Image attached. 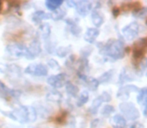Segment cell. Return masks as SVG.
<instances>
[{
  "label": "cell",
  "mask_w": 147,
  "mask_h": 128,
  "mask_svg": "<svg viewBox=\"0 0 147 128\" xmlns=\"http://www.w3.org/2000/svg\"><path fill=\"white\" fill-rule=\"evenodd\" d=\"M3 114L6 116L10 117L11 119L16 121H19L21 123H25L28 121H35L37 116V113L33 107H25V106H20L19 108L15 109L14 111L10 113H5L2 111Z\"/></svg>",
  "instance_id": "obj_1"
},
{
  "label": "cell",
  "mask_w": 147,
  "mask_h": 128,
  "mask_svg": "<svg viewBox=\"0 0 147 128\" xmlns=\"http://www.w3.org/2000/svg\"><path fill=\"white\" fill-rule=\"evenodd\" d=\"M100 52H102L105 56L112 60L120 59L124 55V44L120 40L111 39L102 47V49H100Z\"/></svg>",
  "instance_id": "obj_2"
},
{
  "label": "cell",
  "mask_w": 147,
  "mask_h": 128,
  "mask_svg": "<svg viewBox=\"0 0 147 128\" xmlns=\"http://www.w3.org/2000/svg\"><path fill=\"white\" fill-rule=\"evenodd\" d=\"M120 110L124 114L125 118L129 120H136L139 117V111L132 103L124 102L120 104Z\"/></svg>",
  "instance_id": "obj_3"
},
{
  "label": "cell",
  "mask_w": 147,
  "mask_h": 128,
  "mask_svg": "<svg viewBox=\"0 0 147 128\" xmlns=\"http://www.w3.org/2000/svg\"><path fill=\"white\" fill-rule=\"evenodd\" d=\"M7 51L11 55H14V56H18V57L24 56L28 59H32V57L30 56L29 52H28V49L22 44L9 45V46H7Z\"/></svg>",
  "instance_id": "obj_4"
},
{
  "label": "cell",
  "mask_w": 147,
  "mask_h": 128,
  "mask_svg": "<svg viewBox=\"0 0 147 128\" xmlns=\"http://www.w3.org/2000/svg\"><path fill=\"white\" fill-rule=\"evenodd\" d=\"M139 29L140 26L137 22H133V23H130L129 25L125 26V27L122 29V33H123V36L126 40H133L137 37V35L139 34Z\"/></svg>",
  "instance_id": "obj_5"
},
{
  "label": "cell",
  "mask_w": 147,
  "mask_h": 128,
  "mask_svg": "<svg viewBox=\"0 0 147 128\" xmlns=\"http://www.w3.org/2000/svg\"><path fill=\"white\" fill-rule=\"evenodd\" d=\"M25 73L35 76H45L48 73V69L44 64H30L25 69Z\"/></svg>",
  "instance_id": "obj_6"
},
{
  "label": "cell",
  "mask_w": 147,
  "mask_h": 128,
  "mask_svg": "<svg viewBox=\"0 0 147 128\" xmlns=\"http://www.w3.org/2000/svg\"><path fill=\"white\" fill-rule=\"evenodd\" d=\"M65 78L66 75L64 73H60L58 75H53L47 79L48 84H50L54 88H60L65 84Z\"/></svg>",
  "instance_id": "obj_7"
},
{
  "label": "cell",
  "mask_w": 147,
  "mask_h": 128,
  "mask_svg": "<svg viewBox=\"0 0 147 128\" xmlns=\"http://www.w3.org/2000/svg\"><path fill=\"white\" fill-rule=\"evenodd\" d=\"M76 10L82 16H85L89 13V11L92 8V4L88 1H80L76 3Z\"/></svg>",
  "instance_id": "obj_8"
},
{
  "label": "cell",
  "mask_w": 147,
  "mask_h": 128,
  "mask_svg": "<svg viewBox=\"0 0 147 128\" xmlns=\"http://www.w3.org/2000/svg\"><path fill=\"white\" fill-rule=\"evenodd\" d=\"M133 91H137V87L134 85H128L125 86V87H122L121 89L118 91L117 93V97L120 99H126L128 98V95H129L130 92Z\"/></svg>",
  "instance_id": "obj_9"
},
{
  "label": "cell",
  "mask_w": 147,
  "mask_h": 128,
  "mask_svg": "<svg viewBox=\"0 0 147 128\" xmlns=\"http://www.w3.org/2000/svg\"><path fill=\"white\" fill-rule=\"evenodd\" d=\"M98 35H99V30L97 29V28L91 27L86 30L85 35H84V39L89 43H93L95 40H96Z\"/></svg>",
  "instance_id": "obj_10"
},
{
  "label": "cell",
  "mask_w": 147,
  "mask_h": 128,
  "mask_svg": "<svg viewBox=\"0 0 147 128\" xmlns=\"http://www.w3.org/2000/svg\"><path fill=\"white\" fill-rule=\"evenodd\" d=\"M91 20H92L93 24H94L96 27H99L103 24V21H104V17H103L102 13L98 11V10L95 9L94 11L91 14Z\"/></svg>",
  "instance_id": "obj_11"
},
{
  "label": "cell",
  "mask_w": 147,
  "mask_h": 128,
  "mask_svg": "<svg viewBox=\"0 0 147 128\" xmlns=\"http://www.w3.org/2000/svg\"><path fill=\"white\" fill-rule=\"evenodd\" d=\"M112 125L115 128H125L126 127V120L122 115L117 114L112 117Z\"/></svg>",
  "instance_id": "obj_12"
},
{
  "label": "cell",
  "mask_w": 147,
  "mask_h": 128,
  "mask_svg": "<svg viewBox=\"0 0 147 128\" xmlns=\"http://www.w3.org/2000/svg\"><path fill=\"white\" fill-rule=\"evenodd\" d=\"M50 17H51L50 14L45 13L44 11H36L32 15V20L35 22V23L39 24V23H41L43 20L48 19V18H50Z\"/></svg>",
  "instance_id": "obj_13"
},
{
  "label": "cell",
  "mask_w": 147,
  "mask_h": 128,
  "mask_svg": "<svg viewBox=\"0 0 147 128\" xmlns=\"http://www.w3.org/2000/svg\"><path fill=\"white\" fill-rule=\"evenodd\" d=\"M27 49H28V52H29L30 56L32 57V58H34V57L36 56V55H38L41 51L40 43H39L38 41H33Z\"/></svg>",
  "instance_id": "obj_14"
},
{
  "label": "cell",
  "mask_w": 147,
  "mask_h": 128,
  "mask_svg": "<svg viewBox=\"0 0 147 128\" xmlns=\"http://www.w3.org/2000/svg\"><path fill=\"white\" fill-rule=\"evenodd\" d=\"M146 53V48L141 47L139 45L135 44L133 47V58L135 60H140V59L143 58V56Z\"/></svg>",
  "instance_id": "obj_15"
},
{
  "label": "cell",
  "mask_w": 147,
  "mask_h": 128,
  "mask_svg": "<svg viewBox=\"0 0 147 128\" xmlns=\"http://www.w3.org/2000/svg\"><path fill=\"white\" fill-rule=\"evenodd\" d=\"M123 10H133L134 12H137L141 9V3L140 2H128V3H122L121 5Z\"/></svg>",
  "instance_id": "obj_16"
},
{
  "label": "cell",
  "mask_w": 147,
  "mask_h": 128,
  "mask_svg": "<svg viewBox=\"0 0 147 128\" xmlns=\"http://www.w3.org/2000/svg\"><path fill=\"white\" fill-rule=\"evenodd\" d=\"M137 102L140 105H143V106H147V87L142 88L141 90H139L137 96Z\"/></svg>",
  "instance_id": "obj_17"
},
{
  "label": "cell",
  "mask_w": 147,
  "mask_h": 128,
  "mask_svg": "<svg viewBox=\"0 0 147 128\" xmlns=\"http://www.w3.org/2000/svg\"><path fill=\"white\" fill-rule=\"evenodd\" d=\"M132 79H133V76H132V74L130 73L128 70H123V71L121 72V74H120V76H119V83L123 84V83H125V82L131 81Z\"/></svg>",
  "instance_id": "obj_18"
},
{
  "label": "cell",
  "mask_w": 147,
  "mask_h": 128,
  "mask_svg": "<svg viewBox=\"0 0 147 128\" xmlns=\"http://www.w3.org/2000/svg\"><path fill=\"white\" fill-rule=\"evenodd\" d=\"M63 2L61 0H47L46 1V7L50 10H57L60 6L62 5Z\"/></svg>",
  "instance_id": "obj_19"
},
{
  "label": "cell",
  "mask_w": 147,
  "mask_h": 128,
  "mask_svg": "<svg viewBox=\"0 0 147 128\" xmlns=\"http://www.w3.org/2000/svg\"><path fill=\"white\" fill-rule=\"evenodd\" d=\"M101 103H102V100H101L100 96L97 97V98L95 99L94 101H93V102H92V105H91L90 109H89V111H90L91 114H95V113H96L97 111H98L99 107L101 106Z\"/></svg>",
  "instance_id": "obj_20"
},
{
  "label": "cell",
  "mask_w": 147,
  "mask_h": 128,
  "mask_svg": "<svg viewBox=\"0 0 147 128\" xmlns=\"http://www.w3.org/2000/svg\"><path fill=\"white\" fill-rule=\"evenodd\" d=\"M66 92L71 96H76L78 93V88L74 84L67 83L66 84Z\"/></svg>",
  "instance_id": "obj_21"
},
{
  "label": "cell",
  "mask_w": 147,
  "mask_h": 128,
  "mask_svg": "<svg viewBox=\"0 0 147 128\" xmlns=\"http://www.w3.org/2000/svg\"><path fill=\"white\" fill-rule=\"evenodd\" d=\"M39 31H40V34L43 38H47V37L50 35V26H49L48 24H42V25L40 26Z\"/></svg>",
  "instance_id": "obj_22"
},
{
  "label": "cell",
  "mask_w": 147,
  "mask_h": 128,
  "mask_svg": "<svg viewBox=\"0 0 147 128\" xmlns=\"http://www.w3.org/2000/svg\"><path fill=\"white\" fill-rule=\"evenodd\" d=\"M113 112H114V107L110 104L105 105V106L102 108V110H101V114H102V116H105V117L109 116V115L112 114Z\"/></svg>",
  "instance_id": "obj_23"
},
{
  "label": "cell",
  "mask_w": 147,
  "mask_h": 128,
  "mask_svg": "<svg viewBox=\"0 0 147 128\" xmlns=\"http://www.w3.org/2000/svg\"><path fill=\"white\" fill-rule=\"evenodd\" d=\"M112 74H113V72H112V70H110V71H107V72H105V73H103L102 75L99 77V79H98V81H99V83H105V82H108L109 80L111 79V77H112Z\"/></svg>",
  "instance_id": "obj_24"
},
{
  "label": "cell",
  "mask_w": 147,
  "mask_h": 128,
  "mask_svg": "<svg viewBox=\"0 0 147 128\" xmlns=\"http://www.w3.org/2000/svg\"><path fill=\"white\" fill-rule=\"evenodd\" d=\"M86 84L91 90H96L97 87L99 85V81L98 79H95V78H91V79H86Z\"/></svg>",
  "instance_id": "obj_25"
},
{
  "label": "cell",
  "mask_w": 147,
  "mask_h": 128,
  "mask_svg": "<svg viewBox=\"0 0 147 128\" xmlns=\"http://www.w3.org/2000/svg\"><path fill=\"white\" fill-rule=\"evenodd\" d=\"M88 93L87 92H82L79 96H78V99H77V105L78 106H82L83 104H85L86 102L88 101Z\"/></svg>",
  "instance_id": "obj_26"
},
{
  "label": "cell",
  "mask_w": 147,
  "mask_h": 128,
  "mask_svg": "<svg viewBox=\"0 0 147 128\" xmlns=\"http://www.w3.org/2000/svg\"><path fill=\"white\" fill-rule=\"evenodd\" d=\"M65 10H61V9H57V11H55L54 13L52 14V18L53 19H55V20H59V19H62V18L65 16Z\"/></svg>",
  "instance_id": "obj_27"
},
{
  "label": "cell",
  "mask_w": 147,
  "mask_h": 128,
  "mask_svg": "<svg viewBox=\"0 0 147 128\" xmlns=\"http://www.w3.org/2000/svg\"><path fill=\"white\" fill-rule=\"evenodd\" d=\"M70 52V47H59L56 50V53L60 57H64Z\"/></svg>",
  "instance_id": "obj_28"
},
{
  "label": "cell",
  "mask_w": 147,
  "mask_h": 128,
  "mask_svg": "<svg viewBox=\"0 0 147 128\" xmlns=\"http://www.w3.org/2000/svg\"><path fill=\"white\" fill-rule=\"evenodd\" d=\"M100 98H101V100H102V102L103 101H105V102H109V101L111 100V96L108 92H103V93L100 95Z\"/></svg>",
  "instance_id": "obj_29"
},
{
  "label": "cell",
  "mask_w": 147,
  "mask_h": 128,
  "mask_svg": "<svg viewBox=\"0 0 147 128\" xmlns=\"http://www.w3.org/2000/svg\"><path fill=\"white\" fill-rule=\"evenodd\" d=\"M48 64H49V66H50V67H52V68H57V67H58V63H57L55 60H53V59L49 60Z\"/></svg>",
  "instance_id": "obj_30"
},
{
  "label": "cell",
  "mask_w": 147,
  "mask_h": 128,
  "mask_svg": "<svg viewBox=\"0 0 147 128\" xmlns=\"http://www.w3.org/2000/svg\"><path fill=\"white\" fill-rule=\"evenodd\" d=\"M129 128H143V125L139 122H134L133 124L130 125Z\"/></svg>",
  "instance_id": "obj_31"
},
{
  "label": "cell",
  "mask_w": 147,
  "mask_h": 128,
  "mask_svg": "<svg viewBox=\"0 0 147 128\" xmlns=\"http://www.w3.org/2000/svg\"><path fill=\"white\" fill-rule=\"evenodd\" d=\"M119 11H120V8L119 7H114L112 9V13H113V16L114 17H117L119 15Z\"/></svg>",
  "instance_id": "obj_32"
},
{
  "label": "cell",
  "mask_w": 147,
  "mask_h": 128,
  "mask_svg": "<svg viewBox=\"0 0 147 128\" xmlns=\"http://www.w3.org/2000/svg\"><path fill=\"white\" fill-rule=\"evenodd\" d=\"M141 67H142V69H143V70H145L146 75H147V60H145V61H144V62H142V64H141Z\"/></svg>",
  "instance_id": "obj_33"
},
{
  "label": "cell",
  "mask_w": 147,
  "mask_h": 128,
  "mask_svg": "<svg viewBox=\"0 0 147 128\" xmlns=\"http://www.w3.org/2000/svg\"><path fill=\"white\" fill-rule=\"evenodd\" d=\"M97 123H98V119H95V120H94V121H93V122H92V123H91V127H92V128L96 127Z\"/></svg>",
  "instance_id": "obj_34"
},
{
  "label": "cell",
  "mask_w": 147,
  "mask_h": 128,
  "mask_svg": "<svg viewBox=\"0 0 147 128\" xmlns=\"http://www.w3.org/2000/svg\"><path fill=\"white\" fill-rule=\"evenodd\" d=\"M67 3H68V5H70V6H76V3H77V2H72V1H68Z\"/></svg>",
  "instance_id": "obj_35"
},
{
  "label": "cell",
  "mask_w": 147,
  "mask_h": 128,
  "mask_svg": "<svg viewBox=\"0 0 147 128\" xmlns=\"http://www.w3.org/2000/svg\"><path fill=\"white\" fill-rule=\"evenodd\" d=\"M144 115L147 117V106H146V108H145V110H144Z\"/></svg>",
  "instance_id": "obj_36"
}]
</instances>
